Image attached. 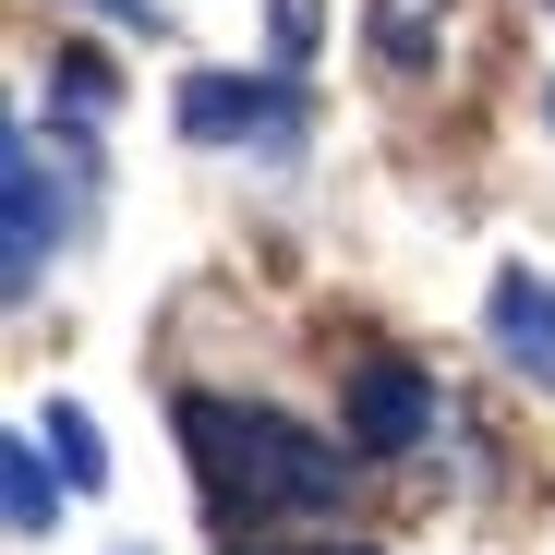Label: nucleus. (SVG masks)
Here are the masks:
<instances>
[{
  "label": "nucleus",
  "instance_id": "1",
  "mask_svg": "<svg viewBox=\"0 0 555 555\" xmlns=\"http://www.w3.org/2000/svg\"><path fill=\"white\" fill-rule=\"evenodd\" d=\"M181 447L218 472V495H242L254 519H314L350 495V447H326L314 423L266 411V399H181Z\"/></svg>",
  "mask_w": 555,
  "mask_h": 555
},
{
  "label": "nucleus",
  "instance_id": "2",
  "mask_svg": "<svg viewBox=\"0 0 555 555\" xmlns=\"http://www.w3.org/2000/svg\"><path fill=\"white\" fill-rule=\"evenodd\" d=\"M181 133H194V145H266V157H291L302 145V85L291 73H194V85H181Z\"/></svg>",
  "mask_w": 555,
  "mask_h": 555
},
{
  "label": "nucleus",
  "instance_id": "3",
  "mask_svg": "<svg viewBox=\"0 0 555 555\" xmlns=\"http://www.w3.org/2000/svg\"><path fill=\"white\" fill-rule=\"evenodd\" d=\"M49 254H61V194H49L37 133L13 121V133H0V291L37 302V291H49Z\"/></svg>",
  "mask_w": 555,
  "mask_h": 555
},
{
  "label": "nucleus",
  "instance_id": "4",
  "mask_svg": "<svg viewBox=\"0 0 555 555\" xmlns=\"http://www.w3.org/2000/svg\"><path fill=\"white\" fill-rule=\"evenodd\" d=\"M435 435V375H411V362H362L350 375V447L362 459H399Z\"/></svg>",
  "mask_w": 555,
  "mask_h": 555
},
{
  "label": "nucleus",
  "instance_id": "5",
  "mask_svg": "<svg viewBox=\"0 0 555 555\" xmlns=\"http://www.w3.org/2000/svg\"><path fill=\"white\" fill-rule=\"evenodd\" d=\"M483 326H495V350H507V375L555 387V278L507 266V278H495V302H483Z\"/></svg>",
  "mask_w": 555,
  "mask_h": 555
},
{
  "label": "nucleus",
  "instance_id": "6",
  "mask_svg": "<svg viewBox=\"0 0 555 555\" xmlns=\"http://www.w3.org/2000/svg\"><path fill=\"white\" fill-rule=\"evenodd\" d=\"M61 495H73V483H49V447H37V435L0 447V507H13V531H25V543L61 519Z\"/></svg>",
  "mask_w": 555,
  "mask_h": 555
},
{
  "label": "nucleus",
  "instance_id": "7",
  "mask_svg": "<svg viewBox=\"0 0 555 555\" xmlns=\"http://www.w3.org/2000/svg\"><path fill=\"white\" fill-rule=\"evenodd\" d=\"M447 49V0H375V61L387 73H435Z\"/></svg>",
  "mask_w": 555,
  "mask_h": 555
},
{
  "label": "nucleus",
  "instance_id": "8",
  "mask_svg": "<svg viewBox=\"0 0 555 555\" xmlns=\"http://www.w3.org/2000/svg\"><path fill=\"white\" fill-rule=\"evenodd\" d=\"M49 459H61V483H73V495H98V483H109V447H98V423H85V411H49Z\"/></svg>",
  "mask_w": 555,
  "mask_h": 555
},
{
  "label": "nucleus",
  "instance_id": "9",
  "mask_svg": "<svg viewBox=\"0 0 555 555\" xmlns=\"http://www.w3.org/2000/svg\"><path fill=\"white\" fill-rule=\"evenodd\" d=\"M61 98H73V109H109L121 85H109V61H98V49H61Z\"/></svg>",
  "mask_w": 555,
  "mask_h": 555
},
{
  "label": "nucleus",
  "instance_id": "10",
  "mask_svg": "<svg viewBox=\"0 0 555 555\" xmlns=\"http://www.w3.org/2000/svg\"><path fill=\"white\" fill-rule=\"evenodd\" d=\"M266 25H278V61H302V49H314V25H326V13H314V0H266Z\"/></svg>",
  "mask_w": 555,
  "mask_h": 555
},
{
  "label": "nucleus",
  "instance_id": "11",
  "mask_svg": "<svg viewBox=\"0 0 555 555\" xmlns=\"http://www.w3.org/2000/svg\"><path fill=\"white\" fill-rule=\"evenodd\" d=\"M98 13H121V25H145V37L169 25V13H157V0H98Z\"/></svg>",
  "mask_w": 555,
  "mask_h": 555
}]
</instances>
